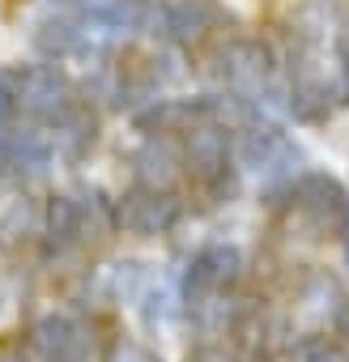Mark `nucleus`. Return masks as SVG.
Masks as SVG:
<instances>
[{
    "instance_id": "14",
    "label": "nucleus",
    "mask_w": 349,
    "mask_h": 362,
    "mask_svg": "<svg viewBox=\"0 0 349 362\" xmlns=\"http://www.w3.org/2000/svg\"><path fill=\"white\" fill-rule=\"evenodd\" d=\"M77 209V239H107L111 222H115V209L102 192H81V201H73Z\"/></svg>"
},
{
    "instance_id": "20",
    "label": "nucleus",
    "mask_w": 349,
    "mask_h": 362,
    "mask_svg": "<svg viewBox=\"0 0 349 362\" xmlns=\"http://www.w3.org/2000/svg\"><path fill=\"white\" fill-rule=\"evenodd\" d=\"M192 362H226V354H222V349H201Z\"/></svg>"
},
{
    "instance_id": "8",
    "label": "nucleus",
    "mask_w": 349,
    "mask_h": 362,
    "mask_svg": "<svg viewBox=\"0 0 349 362\" xmlns=\"http://www.w3.org/2000/svg\"><path fill=\"white\" fill-rule=\"evenodd\" d=\"M0 162L18 179H43L52 166V136L35 128H9L0 136Z\"/></svg>"
},
{
    "instance_id": "10",
    "label": "nucleus",
    "mask_w": 349,
    "mask_h": 362,
    "mask_svg": "<svg viewBox=\"0 0 349 362\" xmlns=\"http://www.w3.org/2000/svg\"><path fill=\"white\" fill-rule=\"evenodd\" d=\"M136 179H141V188H153V192H166L174 179H179V158H174V149L166 141H145L136 153Z\"/></svg>"
},
{
    "instance_id": "21",
    "label": "nucleus",
    "mask_w": 349,
    "mask_h": 362,
    "mask_svg": "<svg viewBox=\"0 0 349 362\" xmlns=\"http://www.w3.org/2000/svg\"><path fill=\"white\" fill-rule=\"evenodd\" d=\"M64 5H85V0H64Z\"/></svg>"
},
{
    "instance_id": "2",
    "label": "nucleus",
    "mask_w": 349,
    "mask_h": 362,
    "mask_svg": "<svg viewBox=\"0 0 349 362\" xmlns=\"http://www.w3.org/2000/svg\"><path fill=\"white\" fill-rule=\"evenodd\" d=\"M9 81H13L18 111H26L35 119H60V115H69L77 107L73 103V86L52 64H35V69H22V73H9Z\"/></svg>"
},
{
    "instance_id": "1",
    "label": "nucleus",
    "mask_w": 349,
    "mask_h": 362,
    "mask_svg": "<svg viewBox=\"0 0 349 362\" xmlns=\"http://www.w3.org/2000/svg\"><path fill=\"white\" fill-rule=\"evenodd\" d=\"M218 77L235 90L239 103H260L273 90V56L256 39H235L218 52Z\"/></svg>"
},
{
    "instance_id": "18",
    "label": "nucleus",
    "mask_w": 349,
    "mask_h": 362,
    "mask_svg": "<svg viewBox=\"0 0 349 362\" xmlns=\"http://www.w3.org/2000/svg\"><path fill=\"white\" fill-rule=\"evenodd\" d=\"M13 115H18V98H13V81L9 73H0V136L13 128Z\"/></svg>"
},
{
    "instance_id": "16",
    "label": "nucleus",
    "mask_w": 349,
    "mask_h": 362,
    "mask_svg": "<svg viewBox=\"0 0 349 362\" xmlns=\"http://www.w3.org/2000/svg\"><path fill=\"white\" fill-rule=\"evenodd\" d=\"M30 230H35V209L26 201H18L5 218H0V252L13 256L18 252V239H26Z\"/></svg>"
},
{
    "instance_id": "9",
    "label": "nucleus",
    "mask_w": 349,
    "mask_h": 362,
    "mask_svg": "<svg viewBox=\"0 0 349 362\" xmlns=\"http://www.w3.org/2000/svg\"><path fill=\"white\" fill-rule=\"evenodd\" d=\"M239 158H243V166H252V170H277L281 162L298 158V149H294L273 124H252V128H243V136H239Z\"/></svg>"
},
{
    "instance_id": "13",
    "label": "nucleus",
    "mask_w": 349,
    "mask_h": 362,
    "mask_svg": "<svg viewBox=\"0 0 349 362\" xmlns=\"http://www.w3.org/2000/svg\"><path fill=\"white\" fill-rule=\"evenodd\" d=\"M90 145H94V119H90L81 107H73L69 115H60V119H56V132H52V153H64L69 162H77Z\"/></svg>"
},
{
    "instance_id": "15",
    "label": "nucleus",
    "mask_w": 349,
    "mask_h": 362,
    "mask_svg": "<svg viewBox=\"0 0 349 362\" xmlns=\"http://www.w3.org/2000/svg\"><path fill=\"white\" fill-rule=\"evenodd\" d=\"M209 111V103H158L149 115H141V128H158V132H174V128H192L201 115Z\"/></svg>"
},
{
    "instance_id": "11",
    "label": "nucleus",
    "mask_w": 349,
    "mask_h": 362,
    "mask_svg": "<svg viewBox=\"0 0 349 362\" xmlns=\"http://www.w3.org/2000/svg\"><path fill=\"white\" fill-rule=\"evenodd\" d=\"M77 39H81V22L64 18V13H52V18H39L35 30H30V43L39 56L47 60H60V56H73L77 52Z\"/></svg>"
},
{
    "instance_id": "19",
    "label": "nucleus",
    "mask_w": 349,
    "mask_h": 362,
    "mask_svg": "<svg viewBox=\"0 0 349 362\" xmlns=\"http://www.w3.org/2000/svg\"><path fill=\"white\" fill-rule=\"evenodd\" d=\"M111 362H162L153 349H145V345H136V341H115V349H111Z\"/></svg>"
},
{
    "instance_id": "7",
    "label": "nucleus",
    "mask_w": 349,
    "mask_h": 362,
    "mask_svg": "<svg viewBox=\"0 0 349 362\" xmlns=\"http://www.w3.org/2000/svg\"><path fill=\"white\" fill-rule=\"evenodd\" d=\"M43 362H90V337L69 315H43L30 332Z\"/></svg>"
},
{
    "instance_id": "12",
    "label": "nucleus",
    "mask_w": 349,
    "mask_h": 362,
    "mask_svg": "<svg viewBox=\"0 0 349 362\" xmlns=\"http://www.w3.org/2000/svg\"><path fill=\"white\" fill-rule=\"evenodd\" d=\"M188 162L201 179H222L226 175V132L196 128L192 141H188Z\"/></svg>"
},
{
    "instance_id": "6",
    "label": "nucleus",
    "mask_w": 349,
    "mask_h": 362,
    "mask_svg": "<svg viewBox=\"0 0 349 362\" xmlns=\"http://www.w3.org/2000/svg\"><path fill=\"white\" fill-rule=\"evenodd\" d=\"M174 218H179V205L153 188H136L115 205V222H124V230L132 235H162L174 226Z\"/></svg>"
},
{
    "instance_id": "4",
    "label": "nucleus",
    "mask_w": 349,
    "mask_h": 362,
    "mask_svg": "<svg viewBox=\"0 0 349 362\" xmlns=\"http://www.w3.org/2000/svg\"><path fill=\"white\" fill-rule=\"evenodd\" d=\"M298 209L315 226V235H345L349 230V201L332 175H302L298 179Z\"/></svg>"
},
{
    "instance_id": "3",
    "label": "nucleus",
    "mask_w": 349,
    "mask_h": 362,
    "mask_svg": "<svg viewBox=\"0 0 349 362\" xmlns=\"http://www.w3.org/2000/svg\"><path fill=\"white\" fill-rule=\"evenodd\" d=\"M213 22L218 9L209 0H158V5H149L145 30L170 43H196L205 30H213Z\"/></svg>"
},
{
    "instance_id": "17",
    "label": "nucleus",
    "mask_w": 349,
    "mask_h": 362,
    "mask_svg": "<svg viewBox=\"0 0 349 362\" xmlns=\"http://www.w3.org/2000/svg\"><path fill=\"white\" fill-rule=\"evenodd\" d=\"M298 362H349V349L328 337H307L298 345Z\"/></svg>"
},
{
    "instance_id": "5",
    "label": "nucleus",
    "mask_w": 349,
    "mask_h": 362,
    "mask_svg": "<svg viewBox=\"0 0 349 362\" xmlns=\"http://www.w3.org/2000/svg\"><path fill=\"white\" fill-rule=\"evenodd\" d=\"M243 269V256L239 247H226V243H213L205 252H196V260L188 264V303L192 307H205L213 303Z\"/></svg>"
}]
</instances>
